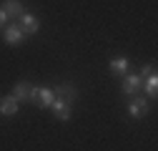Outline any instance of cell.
<instances>
[{"label": "cell", "instance_id": "cell-1", "mask_svg": "<svg viewBox=\"0 0 158 151\" xmlns=\"http://www.w3.org/2000/svg\"><path fill=\"white\" fill-rule=\"evenodd\" d=\"M121 93L123 96H138L141 93V86H143V78L138 76V71H128L126 76H121Z\"/></svg>", "mask_w": 158, "mask_h": 151}, {"label": "cell", "instance_id": "cell-2", "mask_svg": "<svg viewBox=\"0 0 158 151\" xmlns=\"http://www.w3.org/2000/svg\"><path fill=\"white\" fill-rule=\"evenodd\" d=\"M50 111H53V116L58 119V121H70V116H73V103L68 101V98H60V96H55V101L50 103Z\"/></svg>", "mask_w": 158, "mask_h": 151}, {"label": "cell", "instance_id": "cell-3", "mask_svg": "<svg viewBox=\"0 0 158 151\" xmlns=\"http://www.w3.org/2000/svg\"><path fill=\"white\" fill-rule=\"evenodd\" d=\"M25 38H28V35L23 33V28L18 25V23H8V25L3 28V41H5L8 45H20Z\"/></svg>", "mask_w": 158, "mask_h": 151}, {"label": "cell", "instance_id": "cell-4", "mask_svg": "<svg viewBox=\"0 0 158 151\" xmlns=\"http://www.w3.org/2000/svg\"><path fill=\"white\" fill-rule=\"evenodd\" d=\"M18 25L23 28L25 35H33V33L40 30V20H38V15H33L30 10H23V15L18 18Z\"/></svg>", "mask_w": 158, "mask_h": 151}, {"label": "cell", "instance_id": "cell-5", "mask_svg": "<svg viewBox=\"0 0 158 151\" xmlns=\"http://www.w3.org/2000/svg\"><path fill=\"white\" fill-rule=\"evenodd\" d=\"M146 111H148V101L143 96H131V103H128V116L131 119L146 116Z\"/></svg>", "mask_w": 158, "mask_h": 151}, {"label": "cell", "instance_id": "cell-6", "mask_svg": "<svg viewBox=\"0 0 158 151\" xmlns=\"http://www.w3.org/2000/svg\"><path fill=\"white\" fill-rule=\"evenodd\" d=\"M18 108H20V101H15V98L10 96V93L0 98V116H5V119H13L15 113H18Z\"/></svg>", "mask_w": 158, "mask_h": 151}, {"label": "cell", "instance_id": "cell-7", "mask_svg": "<svg viewBox=\"0 0 158 151\" xmlns=\"http://www.w3.org/2000/svg\"><path fill=\"white\" fill-rule=\"evenodd\" d=\"M53 101H55V91H53V86H38L35 106H40V108H50Z\"/></svg>", "mask_w": 158, "mask_h": 151}, {"label": "cell", "instance_id": "cell-8", "mask_svg": "<svg viewBox=\"0 0 158 151\" xmlns=\"http://www.w3.org/2000/svg\"><path fill=\"white\" fill-rule=\"evenodd\" d=\"M108 68H110V73H113V76H126V73L131 71V63H128L126 55H115V58H110Z\"/></svg>", "mask_w": 158, "mask_h": 151}, {"label": "cell", "instance_id": "cell-9", "mask_svg": "<svg viewBox=\"0 0 158 151\" xmlns=\"http://www.w3.org/2000/svg\"><path fill=\"white\" fill-rule=\"evenodd\" d=\"M53 91H55V96L68 98L70 103H73V101H78V88H75L73 83H58V86H53Z\"/></svg>", "mask_w": 158, "mask_h": 151}, {"label": "cell", "instance_id": "cell-10", "mask_svg": "<svg viewBox=\"0 0 158 151\" xmlns=\"http://www.w3.org/2000/svg\"><path fill=\"white\" fill-rule=\"evenodd\" d=\"M0 8L5 10L8 20H10V18H20V15H23V10H25L20 0H3V5H0Z\"/></svg>", "mask_w": 158, "mask_h": 151}, {"label": "cell", "instance_id": "cell-11", "mask_svg": "<svg viewBox=\"0 0 158 151\" xmlns=\"http://www.w3.org/2000/svg\"><path fill=\"white\" fill-rule=\"evenodd\" d=\"M30 86L33 83H28V81H20V83H15V88H13V93H10V96L15 98V101H28V96H30Z\"/></svg>", "mask_w": 158, "mask_h": 151}, {"label": "cell", "instance_id": "cell-12", "mask_svg": "<svg viewBox=\"0 0 158 151\" xmlns=\"http://www.w3.org/2000/svg\"><path fill=\"white\" fill-rule=\"evenodd\" d=\"M143 81H146V83H143L141 88H146V96H148V98H156V91H158V76L151 73L148 78H143Z\"/></svg>", "mask_w": 158, "mask_h": 151}, {"label": "cell", "instance_id": "cell-13", "mask_svg": "<svg viewBox=\"0 0 158 151\" xmlns=\"http://www.w3.org/2000/svg\"><path fill=\"white\" fill-rule=\"evenodd\" d=\"M151 73H156V66H153V63H148V66H141V68H138V76H141V78H148Z\"/></svg>", "mask_w": 158, "mask_h": 151}, {"label": "cell", "instance_id": "cell-14", "mask_svg": "<svg viewBox=\"0 0 158 151\" xmlns=\"http://www.w3.org/2000/svg\"><path fill=\"white\" fill-rule=\"evenodd\" d=\"M5 25H8V15H5V10H3V8H0V30H3Z\"/></svg>", "mask_w": 158, "mask_h": 151}]
</instances>
